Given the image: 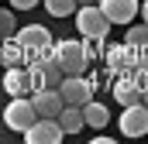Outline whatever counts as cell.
I'll return each mask as SVG.
<instances>
[{
    "label": "cell",
    "instance_id": "cell-1",
    "mask_svg": "<svg viewBox=\"0 0 148 144\" xmlns=\"http://www.w3.org/2000/svg\"><path fill=\"white\" fill-rule=\"evenodd\" d=\"M76 28H79V35H83V38L100 41V38L110 31V17L100 10V3H83V7L76 10Z\"/></svg>",
    "mask_w": 148,
    "mask_h": 144
},
{
    "label": "cell",
    "instance_id": "cell-2",
    "mask_svg": "<svg viewBox=\"0 0 148 144\" xmlns=\"http://www.w3.org/2000/svg\"><path fill=\"white\" fill-rule=\"evenodd\" d=\"M38 117V107H35V100H28V96H10V103H7V110H3V124L10 127V130H28L31 124H35Z\"/></svg>",
    "mask_w": 148,
    "mask_h": 144
},
{
    "label": "cell",
    "instance_id": "cell-3",
    "mask_svg": "<svg viewBox=\"0 0 148 144\" xmlns=\"http://www.w3.org/2000/svg\"><path fill=\"white\" fill-rule=\"evenodd\" d=\"M55 62L62 65L66 75H79V72H86V48L79 45V41H59L55 45Z\"/></svg>",
    "mask_w": 148,
    "mask_h": 144
},
{
    "label": "cell",
    "instance_id": "cell-4",
    "mask_svg": "<svg viewBox=\"0 0 148 144\" xmlns=\"http://www.w3.org/2000/svg\"><path fill=\"white\" fill-rule=\"evenodd\" d=\"M62 124H59V117H38L35 124L24 130V137L28 144H59L62 141Z\"/></svg>",
    "mask_w": 148,
    "mask_h": 144
},
{
    "label": "cell",
    "instance_id": "cell-5",
    "mask_svg": "<svg viewBox=\"0 0 148 144\" xmlns=\"http://www.w3.org/2000/svg\"><path fill=\"white\" fill-rule=\"evenodd\" d=\"M121 134H127V137H145L148 134V103H131V107H124L121 113Z\"/></svg>",
    "mask_w": 148,
    "mask_h": 144
},
{
    "label": "cell",
    "instance_id": "cell-6",
    "mask_svg": "<svg viewBox=\"0 0 148 144\" xmlns=\"http://www.w3.org/2000/svg\"><path fill=\"white\" fill-rule=\"evenodd\" d=\"M114 100L121 107H131V103H141L145 100V86L138 79V72H124L117 82H114Z\"/></svg>",
    "mask_w": 148,
    "mask_h": 144
},
{
    "label": "cell",
    "instance_id": "cell-7",
    "mask_svg": "<svg viewBox=\"0 0 148 144\" xmlns=\"http://www.w3.org/2000/svg\"><path fill=\"white\" fill-rule=\"evenodd\" d=\"M31 72H35L38 89H59L62 79H66V72L55 62V55H52V58H41V62H31Z\"/></svg>",
    "mask_w": 148,
    "mask_h": 144
},
{
    "label": "cell",
    "instance_id": "cell-8",
    "mask_svg": "<svg viewBox=\"0 0 148 144\" xmlns=\"http://www.w3.org/2000/svg\"><path fill=\"white\" fill-rule=\"evenodd\" d=\"M59 89H62V100L73 103V107H86V103L93 100V86L83 79V72H79V75H66Z\"/></svg>",
    "mask_w": 148,
    "mask_h": 144
},
{
    "label": "cell",
    "instance_id": "cell-9",
    "mask_svg": "<svg viewBox=\"0 0 148 144\" xmlns=\"http://www.w3.org/2000/svg\"><path fill=\"white\" fill-rule=\"evenodd\" d=\"M3 89H7L10 96H28L31 89H38L35 72H31V69H21V65H10L7 75H3Z\"/></svg>",
    "mask_w": 148,
    "mask_h": 144
},
{
    "label": "cell",
    "instance_id": "cell-10",
    "mask_svg": "<svg viewBox=\"0 0 148 144\" xmlns=\"http://www.w3.org/2000/svg\"><path fill=\"white\" fill-rule=\"evenodd\" d=\"M100 10L110 17V24H131L141 3L138 0H100Z\"/></svg>",
    "mask_w": 148,
    "mask_h": 144
},
{
    "label": "cell",
    "instance_id": "cell-11",
    "mask_svg": "<svg viewBox=\"0 0 148 144\" xmlns=\"http://www.w3.org/2000/svg\"><path fill=\"white\" fill-rule=\"evenodd\" d=\"M31 100H35V107H38L41 117H59L62 107H66L62 89H35V93H31Z\"/></svg>",
    "mask_w": 148,
    "mask_h": 144
},
{
    "label": "cell",
    "instance_id": "cell-12",
    "mask_svg": "<svg viewBox=\"0 0 148 144\" xmlns=\"http://www.w3.org/2000/svg\"><path fill=\"white\" fill-rule=\"evenodd\" d=\"M107 62H110V69H117V72H131V69H138V48L124 41V45H117V48L107 52Z\"/></svg>",
    "mask_w": 148,
    "mask_h": 144
},
{
    "label": "cell",
    "instance_id": "cell-13",
    "mask_svg": "<svg viewBox=\"0 0 148 144\" xmlns=\"http://www.w3.org/2000/svg\"><path fill=\"white\" fill-rule=\"evenodd\" d=\"M59 124H62V130H66V134H79V130L86 127V113H83V107L66 103L62 113H59Z\"/></svg>",
    "mask_w": 148,
    "mask_h": 144
},
{
    "label": "cell",
    "instance_id": "cell-14",
    "mask_svg": "<svg viewBox=\"0 0 148 144\" xmlns=\"http://www.w3.org/2000/svg\"><path fill=\"white\" fill-rule=\"evenodd\" d=\"M21 62H28V48L17 41V35L3 38V65H21Z\"/></svg>",
    "mask_w": 148,
    "mask_h": 144
},
{
    "label": "cell",
    "instance_id": "cell-15",
    "mask_svg": "<svg viewBox=\"0 0 148 144\" xmlns=\"http://www.w3.org/2000/svg\"><path fill=\"white\" fill-rule=\"evenodd\" d=\"M83 113H86V124H90V127H97V130L110 124V110L103 107V103H97V100H90V103L83 107Z\"/></svg>",
    "mask_w": 148,
    "mask_h": 144
},
{
    "label": "cell",
    "instance_id": "cell-16",
    "mask_svg": "<svg viewBox=\"0 0 148 144\" xmlns=\"http://www.w3.org/2000/svg\"><path fill=\"white\" fill-rule=\"evenodd\" d=\"M41 3L52 17H69V14L79 10V0H41Z\"/></svg>",
    "mask_w": 148,
    "mask_h": 144
},
{
    "label": "cell",
    "instance_id": "cell-17",
    "mask_svg": "<svg viewBox=\"0 0 148 144\" xmlns=\"http://www.w3.org/2000/svg\"><path fill=\"white\" fill-rule=\"evenodd\" d=\"M124 41H127V45H134V48H148V24H145V21H141L138 28H131Z\"/></svg>",
    "mask_w": 148,
    "mask_h": 144
},
{
    "label": "cell",
    "instance_id": "cell-18",
    "mask_svg": "<svg viewBox=\"0 0 148 144\" xmlns=\"http://www.w3.org/2000/svg\"><path fill=\"white\" fill-rule=\"evenodd\" d=\"M14 31H17V24H14V14H10V10H0V35H3V38H10Z\"/></svg>",
    "mask_w": 148,
    "mask_h": 144
},
{
    "label": "cell",
    "instance_id": "cell-19",
    "mask_svg": "<svg viewBox=\"0 0 148 144\" xmlns=\"http://www.w3.org/2000/svg\"><path fill=\"white\" fill-rule=\"evenodd\" d=\"M41 0H10V7L14 10H31V7H38Z\"/></svg>",
    "mask_w": 148,
    "mask_h": 144
},
{
    "label": "cell",
    "instance_id": "cell-20",
    "mask_svg": "<svg viewBox=\"0 0 148 144\" xmlns=\"http://www.w3.org/2000/svg\"><path fill=\"white\" fill-rule=\"evenodd\" d=\"M141 21H145V24H148V0H145V3H141Z\"/></svg>",
    "mask_w": 148,
    "mask_h": 144
},
{
    "label": "cell",
    "instance_id": "cell-21",
    "mask_svg": "<svg viewBox=\"0 0 148 144\" xmlns=\"http://www.w3.org/2000/svg\"><path fill=\"white\" fill-rule=\"evenodd\" d=\"M83 3H100V0H79V7H83Z\"/></svg>",
    "mask_w": 148,
    "mask_h": 144
},
{
    "label": "cell",
    "instance_id": "cell-22",
    "mask_svg": "<svg viewBox=\"0 0 148 144\" xmlns=\"http://www.w3.org/2000/svg\"><path fill=\"white\" fill-rule=\"evenodd\" d=\"M0 65H3V45H0Z\"/></svg>",
    "mask_w": 148,
    "mask_h": 144
}]
</instances>
